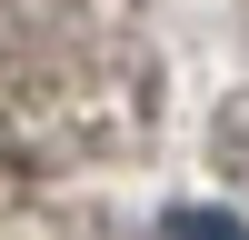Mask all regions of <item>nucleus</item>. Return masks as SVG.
<instances>
[{"label":"nucleus","instance_id":"1","mask_svg":"<svg viewBox=\"0 0 249 240\" xmlns=\"http://www.w3.org/2000/svg\"><path fill=\"white\" fill-rule=\"evenodd\" d=\"M160 230H170V240H249V230H239L230 210H170Z\"/></svg>","mask_w":249,"mask_h":240}]
</instances>
